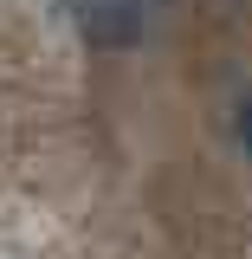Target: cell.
<instances>
[{"label": "cell", "instance_id": "obj_1", "mask_svg": "<svg viewBox=\"0 0 252 259\" xmlns=\"http://www.w3.org/2000/svg\"><path fill=\"white\" fill-rule=\"evenodd\" d=\"M65 7H71L78 32H84L91 46H104V52L142 39V0H65Z\"/></svg>", "mask_w": 252, "mask_h": 259}, {"label": "cell", "instance_id": "obj_2", "mask_svg": "<svg viewBox=\"0 0 252 259\" xmlns=\"http://www.w3.org/2000/svg\"><path fill=\"white\" fill-rule=\"evenodd\" d=\"M239 149L252 156V97H239Z\"/></svg>", "mask_w": 252, "mask_h": 259}]
</instances>
